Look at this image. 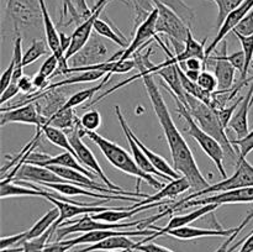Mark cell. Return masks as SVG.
<instances>
[{"label":"cell","mask_w":253,"mask_h":252,"mask_svg":"<svg viewBox=\"0 0 253 252\" xmlns=\"http://www.w3.org/2000/svg\"><path fill=\"white\" fill-rule=\"evenodd\" d=\"M142 81L146 86V91L150 96L151 103H152L153 110H155L156 116L160 121L161 127H162L166 140L169 146L173 167L180 174L188 178L190 185H192V189L197 190V192L205 189V188L209 187L210 183L205 179L203 173L200 172L192 150L189 148L180 131L175 126L167 108V104L163 99V95L161 94L157 83L153 79V74H146L142 77Z\"/></svg>","instance_id":"1"},{"label":"cell","mask_w":253,"mask_h":252,"mask_svg":"<svg viewBox=\"0 0 253 252\" xmlns=\"http://www.w3.org/2000/svg\"><path fill=\"white\" fill-rule=\"evenodd\" d=\"M79 133L83 137L84 135L86 137L90 138L99 148L103 152V155L105 156L106 160L109 161L111 166H114L115 168H118L121 172L126 173L128 175H132L137 179V192L140 189V182L141 180H145L148 183V185H152L155 189H162L165 187L162 182H160L158 179H156L152 174H148V173L143 172L140 167L137 166V163L135 162L133 157H131L128 155V152L126 150H124L121 146L116 145L113 141L108 140L104 136L99 135L95 131H86L83 127H81Z\"/></svg>","instance_id":"2"},{"label":"cell","mask_w":253,"mask_h":252,"mask_svg":"<svg viewBox=\"0 0 253 252\" xmlns=\"http://www.w3.org/2000/svg\"><path fill=\"white\" fill-rule=\"evenodd\" d=\"M185 96H187V109L193 115L194 120L199 124V126L205 132L212 136L221 145V147L225 151V155L229 156L231 160H235L236 158V150L227 137L226 132H225L226 128L222 126L216 110L208 104L203 103L199 99L194 98L193 95L185 94Z\"/></svg>","instance_id":"3"},{"label":"cell","mask_w":253,"mask_h":252,"mask_svg":"<svg viewBox=\"0 0 253 252\" xmlns=\"http://www.w3.org/2000/svg\"><path fill=\"white\" fill-rule=\"evenodd\" d=\"M169 93L175 101V105H177V113L185 120V124H187L188 126L187 128L188 133H189V135L197 141L198 145H199L200 147H202V150L207 153L208 157L215 163V166H216L217 170L220 172L221 177L224 178V179L225 178H227L226 170H225V166H224V158L225 156H226L225 155L224 148L221 147V145H220V143L217 142L212 136H210L209 133H207L202 127H200L199 124L194 120L193 115L189 113L187 106H185L184 104H183L182 101H180L179 99L172 93V91H169Z\"/></svg>","instance_id":"4"},{"label":"cell","mask_w":253,"mask_h":252,"mask_svg":"<svg viewBox=\"0 0 253 252\" xmlns=\"http://www.w3.org/2000/svg\"><path fill=\"white\" fill-rule=\"evenodd\" d=\"M162 217H165V215H163V212H161V214L153 215V216L147 217V219L137 220V221L109 224V222L98 221V220L93 219L90 215H84L78 220H71L68 222H63L56 230V241H62L64 237L72 234H78V232L85 234V232L96 231V230H121L132 226H137L138 230H145V227H150L151 224L162 219Z\"/></svg>","instance_id":"5"},{"label":"cell","mask_w":253,"mask_h":252,"mask_svg":"<svg viewBox=\"0 0 253 252\" xmlns=\"http://www.w3.org/2000/svg\"><path fill=\"white\" fill-rule=\"evenodd\" d=\"M246 187H253V166L246 160V158H239V160H237V168L231 177L225 178L224 180L215 183V184H210L209 187L205 188V189L199 190V192L194 193V194L179 200V202L175 203L174 205H172L170 209H173L175 211V210H178V208H179L180 205L184 204L185 202L195 199V198L200 197V195L212 194V193H222L227 192V190L240 189V188Z\"/></svg>","instance_id":"6"},{"label":"cell","mask_w":253,"mask_h":252,"mask_svg":"<svg viewBox=\"0 0 253 252\" xmlns=\"http://www.w3.org/2000/svg\"><path fill=\"white\" fill-rule=\"evenodd\" d=\"M6 15L16 35L21 30L39 26L42 19L40 0H7Z\"/></svg>","instance_id":"7"},{"label":"cell","mask_w":253,"mask_h":252,"mask_svg":"<svg viewBox=\"0 0 253 252\" xmlns=\"http://www.w3.org/2000/svg\"><path fill=\"white\" fill-rule=\"evenodd\" d=\"M155 6L158 9L156 32L167 35L172 43L173 42L185 43L190 27L172 9L166 5L161 4V2H155Z\"/></svg>","instance_id":"8"},{"label":"cell","mask_w":253,"mask_h":252,"mask_svg":"<svg viewBox=\"0 0 253 252\" xmlns=\"http://www.w3.org/2000/svg\"><path fill=\"white\" fill-rule=\"evenodd\" d=\"M42 198H44L46 200L51 202L52 204H54V207H57L59 209V217L56 222L53 224L54 229H58L63 222H66L67 220L72 219L74 216H84V215H93V214H99V212L106 211V210L115 209L119 207H103L104 203L109 202V200H99L98 203H85L83 205H76L72 204V203L63 202V200L54 199L51 197V192H47L44 190Z\"/></svg>","instance_id":"9"},{"label":"cell","mask_w":253,"mask_h":252,"mask_svg":"<svg viewBox=\"0 0 253 252\" xmlns=\"http://www.w3.org/2000/svg\"><path fill=\"white\" fill-rule=\"evenodd\" d=\"M110 46L98 34H93L85 46L71 58L72 67H89L110 59ZM69 62V61H68Z\"/></svg>","instance_id":"10"},{"label":"cell","mask_w":253,"mask_h":252,"mask_svg":"<svg viewBox=\"0 0 253 252\" xmlns=\"http://www.w3.org/2000/svg\"><path fill=\"white\" fill-rule=\"evenodd\" d=\"M0 125L5 126L6 124L19 123V124H29V125L36 126V135L41 136V130L43 126L47 125V119L41 115L39 108L35 104V101L27 103L21 106H12V108H0Z\"/></svg>","instance_id":"11"},{"label":"cell","mask_w":253,"mask_h":252,"mask_svg":"<svg viewBox=\"0 0 253 252\" xmlns=\"http://www.w3.org/2000/svg\"><path fill=\"white\" fill-rule=\"evenodd\" d=\"M81 127H82V125L77 126L76 128H73V130L69 131V135H68L72 147H73V150L76 151V153H77V160H78L79 162L84 166V167L88 168L89 170H91V172L95 173V174L98 175V178H100V179L103 180V183L106 185V187H109L110 189H114V190L125 192L123 188L119 187V185H116V184H114V183L111 182L108 177H106L105 173H104V170L101 169L99 162L96 161V157L94 156V153L91 152L90 148H89L88 146L83 142V140H82V136H81V133H79Z\"/></svg>","instance_id":"12"},{"label":"cell","mask_w":253,"mask_h":252,"mask_svg":"<svg viewBox=\"0 0 253 252\" xmlns=\"http://www.w3.org/2000/svg\"><path fill=\"white\" fill-rule=\"evenodd\" d=\"M236 203H253V187L240 188V189L227 190L222 193H214L209 197L202 199H192L185 202L178 210L187 209V208L195 207V205H208V204H236Z\"/></svg>","instance_id":"13"},{"label":"cell","mask_w":253,"mask_h":252,"mask_svg":"<svg viewBox=\"0 0 253 252\" xmlns=\"http://www.w3.org/2000/svg\"><path fill=\"white\" fill-rule=\"evenodd\" d=\"M157 17L158 9L155 6V9L148 14V16L136 27L135 36H133L132 41L130 42L127 48L124 49V53L120 59H130V57L133 56L136 52H140L147 42L152 41L153 37L157 35V32H156Z\"/></svg>","instance_id":"14"},{"label":"cell","mask_w":253,"mask_h":252,"mask_svg":"<svg viewBox=\"0 0 253 252\" xmlns=\"http://www.w3.org/2000/svg\"><path fill=\"white\" fill-rule=\"evenodd\" d=\"M253 9V0H246L242 5H240L237 9H235L234 11L230 12L227 15L226 19L224 20V22L221 24V26L219 27V32H217L216 37L212 40L211 43L209 44V47H207L205 49V56H207V62L208 59L210 58L212 52L215 51V48L217 47V44L221 43L222 41L225 40V37L229 35V32L234 31L235 29L237 27V25L247 16L250 11ZM207 62H205V67H207Z\"/></svg>","instance_id":"15"},{"label":"cell","mask_w":253,"mask_h":252,"mask_svg":"<svg viewBox=\"0 0 253 252\" xmlns=\"http://www.w3.org/2000/svg\"><path fill=\"white\" fill-rule=\"evenodd\" d=\"M157 230H128V231H123V230H96V231H90L85 232V234L81 235L78 237H74V239L69 240H63L67 245L73 249L77 245H94L98 244V242L103 241V240L109 239L111 236H152L156 234Z\"/></svg>","instance_id":"16"},{"label":"cell","mask_w":253,"mask_h":252,"mask_svg":"<svg viewBox=\"0 0 253 252\" xmlns=\"http://www.w3.org/2000/svg\"><path fill=\"white\" fill-rule=\"evenodd\" d=\"M221 43L222 47L220 54H216L215 57H210L208 62L214 63V74L216 76L217 79V90L227 93V90H230L232 88V84H234L236 68L226 58L227 42L224 40Z\"/></svg>","instance_id":"17"},{"label":"cell","mask_w":253,"mask_h":252,"mask_svg":"<svg viewBox=\"0 0 253 252\" xmlns=\"http://www.w3.org/2000/svg\"><path fill=\"white\" fill-rule=\"evenodd\" d=\"M217 207H219L217 204L203 205V207H200L199 209L194 210V211H192V212H188V214H184V215H177V216H173L172 219L169 220V222H168L165 227L150 226L151 229L157 230V231H156L155 235H152V236H148L147 239L142 240L141 242H142V244H146V242H150L151 240L156 239V237L162 236V235H167V232L170 231V230L179 229V227H183V226H188L189 224L194 222L195 220L200 219V217H203V216H205V215L210 214V212L215 211V210L217 209Z\"/></svg>","instance_id":"18"},{"label":"cell","mask_w":253,"mask_h":252,"mask_svg":"<svg viewBox=\"0 0 253 252\" xmlns=\"http://www.w3.org/2000/svg\"><path fill=\"white\" fill-rule=\"evenodd\" d=\"M11 180H26V182L36 183V184H43V183H71L68 180L63 179L62 177H59L58 174H56L49 168L27 165V163H24L20 167V169L17 170V173Z\"/></svg>","instance_id":"19"},{"label":"cell","mask_w":253,"mask_h":252,"mask_svg":"<svg viewBox=\"0 0 253 252\" xmlns=\"http://www.w3.org/2000/svg\"><path fill=\"white\" fill-rule=\"evenodd\" d=\"M155 2H161L172 9L188 26L192 27L195 19V12L183 0H137V2L135 4V10L136 11L151 12L155 9Z\"/></svg>","instance_id":"20"},{"label":"cell","mask_w":253,"mask_h":252,"mask_svg":"<svg viewBox=\"0 0 253 252\" xmlns=\"http://www.w3.org/2000/svg\"><path fill=\"white\" fill-rule=\"evenodd\" d=\"M103 10L104 7H100V9H98L96 11H94L93 15H91L88 20H85L83 24H81L79 26L76 27L73 34L71 35L72 37L71 46H69L68 51L66 52V54H64L66 61H69V59H71L77 52H79L84 46H85L86 42L89 41V39H90L91 35H93L91 32H93L94 30V22H95V20L100 16Z\"/></svg>","instance_id":"21"},{"label":"cell","mask_w":253,"mask_h":252,"mask_svg":"<svg viewBox=\"0 0 253 252\" xmlns=\"http://www.w3.org/2000/svg\"><path fill=\"white\" fill-rule=\"evenodd\" d=\"M189 189H192L190 182L188 180V178H185L184 175H183L179 179L170 180L167 185H165L162 189L158 190V193H156V194L148 195L145 199L140 200V202H136L135 205H132V207L133 209H136V208L143 207V205L156 204V203H160L161 200L165 199V198L177 197V195L182 194V193L187 192V190Z\"/></svg>","instance_id":"22"},{"label":"cell","mask_w":253,"mask_h":252,"mask_svg":"<svg viewBox=\"0 0 253 252\" xmlns=\"http://www.w3.org/2000/svg\"><path fill=\"white\" fill-rule=\"evenodd\" d=\"M239 226L232 229H202V227L183 226L179 229L170 230L167 232L169 236L175 237L179 240H194L202 239V237H230L234 232L237 231Z\"/></svg>","instance_id":"23"},{"label":"cell","mask_w":253,"mask_h":252,"mask_svg":"<svg viewBox=\"0 0 253 252\" xmlns=\"http://www.w3.org/2000/svg\"><path fill=\"white\" fill-rule=\"evenodd\" d=\"M253 95V81L251 86L249 89V93L244 96V100L240 104L239 109L232 116L231 121L229 124V127L232 128L236 133L237 138L246 137L250 133L249 128V110L251 108V99Z\"/></svg>","instance_id":"24"},{"label":"cell","mask_w":253,"mask_h":252,"mask_svg":"<svg viewBox=\"0 0 253 252\" xmlns=\"http://www.w3.org/2000/svg\"><path fill=\"white\" fill-rule=\"evenodd\" d=\"M138 242L132 241L130 236H111L109 239L103 240V241L98 242V244L89 245V246L84 247L82 250H77L73 252H93V251H123V250H127V251L133 252L136 250Z\"/></svg>","instance_id":"25"},{"label":"cell","mask_w":253,"mask_h":252,"mask_svg":"<svg viewBox=\"0 0 253 252\" xmlns=\"http://www.w3.org/2000/svg\"><path fill=\"white\" fill-rule=\"evenodd\" d=\"M130 133H131V136H132L133 140H135V142L137 143L138 147H140L141 150L143 151V153L147 156V158L150 160V162L152 163V166L156 168V169L158 170V172L162 173L163 175H166V177H168L169 179H172V180L173 179H179L180 177H183V175L180 174L178 170L174 169V167H172V166H170L169 163H168L167 161H166L165 158L162 157V156L157 155V153H155L153 151H151L150 148L147 147V146L143 145V143L141 142L140 140H138L137 136L133 133V131L131 130V127H130Z\"/></svg>","instance_id":"26"},{"label":"cell","mask_w":253,"mask_h":252,"mask_svg":"<svg viewBox=\"0 0 253 252\" xmlns=\"http://www.w3.org/2000/svg\"><path fill=\"white\" fill-rule=\"evenodd\" d=\"M36 166H40V167H48V166H61V167L73 168V169L79 170V172L84 173V174L88 175V177L91 178V179H95V178L98 177L95 173L91 172V170H89L88 168L84 167V166L82 165V163L79 162V161L77 160V158L74 157V156L72 155L71 152H68V151H64V152L61 153V155L53 156V157H51V156H49V157L47 158L46 161H43V162H40L39 165H36Z\"/></svg>","instance_id":"27"},{"label":"cell","mask_w":253,"mask_h":252,"mask_svg":"<svg viewBox=\"0 0 253 252\" xmlns=\"http://www.w3.org/2000/svg\"><path fill=\"white\" fill-rule=\"evenodd\" d=\"M59 217V209L57 207L52 208L51 210L46 212L43 216L41 217L40 220H37L34 225H32L31 229L26 230L25 231V237H24V241L22 244L26 241H30V240H34L36 237L42 236L44 232L48 231L52 226H53L54 222L58 220Z\"/></svg>","instance_id":"28"},{"label":"cell","mask_w":253,"mask_h":252,"mask_svg":"<svg viewBox=\"0 0 253 252\" xmlns=\"http://www.w3.org/2000/svg\"><path fill=\"white\" fill-rule=\"evenodd\" d=\"M205 41H207V39L203 40L202 42L195 40L192 34V30H190L189 34H188L187 41H185L184 49L179 54H175V58H177L178 63H182V62L187 61L188 58L195 57V58H199L202 61H204L205 64V62H207V56H205V49H207L205 48Z\"/></svg>","instance_id":"29"},{"label":"cell","mask_w":253,"mask_h":252,"mask_svg":"<svg viewBox=\"0 0 253 252\" xmlns=\"http://www.w3.org/2000/svg\"><path fill=\"white\" fill-rule=\"evenodd\" d=\"M106 72L104 71H84L79 72V73H76L74 76L68 77V78H64L62 81L56 82V83H52L47 86L46 89H56L61 88V86L64 85H73V84L78 83H90V82L99 81V79H103L104 77L106 76ZM44 89V90H46Z\"/></svg>","instance_id":"30"},{"label":"cell","mask_w":253,"mask_h":252,"mask_svg":"<svg viewBox=\"0 0 253 252\" xmlns=\"http://www.w3.org/2000/svg\"><path fill=\"white\" fill-rule=\"evenodd\" d=\"M47 125L54 126L57 128H69V131L81 126V120L77 119L73 109H59L53 116L47 120Z\"/></svg>","instance_id":"31"},{"label":"cell","mask_w":253,"mask_h":252,"mask_svg":"<svg viewBox=\"0 0 253 252\" xmlns=\"http://www.w3.org/2000/svg\"><path fill=\"white\" fill-rule=\"evenodd\" d=\"M110 76H111V73L106 74V76L101 79V82L99 83V85L91 86V88H88V89H83V90L77 91V93L72 94V95L68 98V100L66 101V104L62 106V109H73V108H76V106L81 105V104L85 103L86 100L91 99L93 96H95V94L98 93V91L100 90L104 85H105L106 82L109 81V77Z\"/></svg>","instance_id":"32"},{"label":"cell","mask_w":253,"mask_h":252,"mask_svg":"<svg viewBox=\"0 0 253 252\" xmlns=\"http://www.w3.org/2000/svg\"><path fill=\"white\" fill-rule=\"evenodd\" d=\"M94 31H95L99 36L110 40V41H113L114 43H116L118 46L123 47V49L127 48L128 44H130V42L126 40V37L124 36V35L118 34L109 22L104 21V20L99 19V17L95 20V22H94Z\"/></svg>","instance_id":"33"},{"label":"cell","mask_w":253,"mask_h":252,"mask_svg":"<svg viewBox=\"0 0 253 252\" xmlns=\"http://www.w3.org/2000/svg\"><path fill=\"white\" fill-rule=\"evenodd\" d=\"M54 232H56V229L52 226L51 229H49L47 232H44L42 236L24 242L20 247L4 250V251H0V252H43V249L46 247V245L48 244L49 239H51V236L54 234Z\"/></svg>","instance_id":"34"},{"label":"cell","mask_w":253,"mask_h":252,"mask_svg":"<svg viewBox=\"0 0 253 252\" xmlns=\"http://www.w3.org/2000/svg\"><path fill=\"white\" fill-rule=\"evenodd\" d=\"M47 46H48V44H47L46 42L42 41V40H34L31 46H30L29 48H27V51L24 53V58H22V64H24V67L34 63V62L37 61L40 57L48 53Z\"/></svg>","instance_id":"35"},{"label":"cell","mask_w":253,"mask_h":252,"mask_svg":"<svg viewBox=\"0 0 253 252\" xmlns=\"http://www.w3.org/2000/svg\"><path fill=\"white\" fill-rule=\"evenodd\" d=\"M234 34L241 42L242 51L245 52V57H246V66H245V71L241 76V82H249L247 73H249L250 66H251L253 59V35H251V36H244V35H240L237 32H234Z\"/></svg>","instance_id":"36"},{"label":"cell","mask_w":253,"mask_h":252,"mask_svg":"<svg viewBox=\"0 0 253 252\" xmlns=\"http://www.w3.org/2000/svg\"><path fill=\"white\" fill-rule=\"evenodd\" d=\"M217 6V25L219 27L226 19L230 12L234 11L235 9L244 4L246 0H212Z\"/></svg>","instance_id":"37"},{"label":"cell","mask_w":253,"mask_h":252,"mask_svg":"<svg viewBox=\"0 0 253 252\" xmlns=\"http://www.w3.org/2000/svg\"><path fill=\"white\" fill-rule=\"evenodd\" d=\"M81 125L86 131H95L101 125V115L98 110H89L81 118Z\"/></svg>","instance_id":"38"},{"label":"cell","mask_w":253,"mask_h":252,"mask_svg":"<svg viewBox=\"0 0 253 252\" xmlns=\"http://www.w3.org/2000/svg\"><path fill=\"white\" fill-rule=\"evenodd\" d=\"M198 85L204 90L209 91V93H215L217 91V79L215 74H212L209 71H202L200 76L198 78Z\"/></svg>","instance_id":"39"},{"label":"cell","mask_w":253,"mask_h":252,"mask_svg":"<svg viewBox=\"0 0 253 252\" xmlns=\"http://www.w3.org/2000/svg\"><path fill=\"white\" fill-rule=\"evenodd\" d=\"M235 147L239 146L240 155L239 158H246L247 155L253 151V130L250 131L249 135L244 138H236L231 141Z\"/></svg>","instance_id":"40"},{"label":"cell","mask_w":253,"mask_h":252,"mask_svg":"<svg viewBox=\"0 0 253 252\" xmlns=\"http://www.w3.org/2000/svg\"><path fill=\"white\" fill-rule=\"evenodd\" d=\"M58 67H59V59L57 58L53 53H51L46 59H44V62L42 63L41 68H40L39 72L49 79V78H53L54 73L57 72Z\"/></svg>","instance_id":"41"},{"label":"cell","mask_w":253,"mask_h":252,"mask_svg":"<svg viewBox=\"0 0 253 252\" xmlns=\"http://www.w3.org/2000/svg\"><path fill=\"white\" fill-rule=\"evenodd\" d=\"M242 100H244V98H241L240 100H237L236 103H235L234 105H231V106H224V108L215 109V110H216V113H217V116H219L220 121H221L222 126H224L225 128L229 127L230 121H231L232 116H234V114L236 113L237 106H240V104H241Z\"/></svg>","instance_id":"42"},{"label":"cell","mask_w":253,"mask_h":252,"mask_svg":"<svg viewBox=\"0 0 253 252\" xmlns=\"http://www.w3.org/2000/svg\"><path fill=\"white\" fill-rule=\"evenodd\" d=\"M232 32H237L244 36H251L253 35V9L247 14V16L237 25L236 29Z\"/></svg>","instance_id":"43"},{"label":"cell","mask_w":253,"mask_h":252,"mask_svg":"<svg viewBox=\"0 0 253 252\" xmlns=\"http://www.w3.org/2000/svg\"><path fill=\"white\" fill-rule=\"evenodd\" d=\"M227 61L232 64V66L236 68V71H239L240 73H244L245 71V66H246V57H245V52L244 51H237L234 52L230 56H226Z\"/></svg>","instance_id":"44"},{"label":"cell","mask_w":253,"mask_h":252,"mask_svg":"<svg viewBox=\"0 0 253 252\" xmlns=\"http://www.w3.org/2000/svg\"><path fill=\"white\" fill-rule=\"evenodd\" d=\"M15 67H16V59L15 57H12L11 62L7 66V68L2 72L1 74V81H0V88H1V91L5 90V89L9 86V84L12 82V74H14Z\"/></svg>","instance_id":"45"},{"label":"cell","mask_w":253,"mask_h":252,"mask_svg":"<svg viewBox=\"0 0 253 252\" xmlns=\"http://www.w3.org/2000/svg\"><path fill=\"white\" fill-rule=\"evenodd\" d=\"M179 66L182 67L183 71H204L205 69V64L204 61L199 58H188L185 62H182L179 63Z\"/></svg>","instance_id":"46"},{"label":"cell","mask_w":253,"mask_h":252,"mask_svg":"<svg viewBox=\"0 0 253 252\" xmlns=\"http://www.w3.org/2000/svg\"><path fill=\"white\" fill-rule=\"evenodd\" d=\"M17 93H20V88L17 85V83H10L5 90L1 91V95H0V105L4 106L5 103L12 99L14 96L17 95Z\"/></svg>","instance_id":"47"},{"label":"cell","mask_w":253,"mask_h":252,"mask_svg":"<svg viewBox=\"0 0 253 252\" xmlns=\"http://www.w3.org/2000/svg\"><path fill=\"white\" fill-rule=\"evenodd\" d=\"M136 251L141 252H174L172 250L167 249V247H163L161 245L153 244V242H146V244H142V242H138L137 247H136Z\"/></svg>","instance_id":"48"},{"label":"cell","mask_w":253,"mask_h":252,"mask_svg":"<svg viewBox=\"0 0 253 252\" xmlns=\"http://www.w3.org/2000/svg\"><path fill=\"white\" fill-rule=\"evenodd\" d=\"M71 249L72 247L62 240V241L51 242V244L48 242L43 249V252H68Z\"/></svg>","instance_id":"49"},{"label":"cell","mask_w":253,"mask_h":252,"mask_svg":"<svg viewBox=\"0 0 253 252\" xmlns=\"http://www.w3.org/2000/svg\"><path fill=\"white\" fill-rule=\"evenodd\" d=\"M17 85H19L20 91H22V93L25 94L31 93L35 89L34 81H32V78H30V77L27 76H22L21 78H20V81L17 82Z\"/></svg>","instance_id":"50"},{"label":"cell","mask_w":253,"mask_h":252,"mask_svg":"<svg viewBox=\"0 0 253 252\" xmlns=\"http://www.w3.org/2000/svg\"><path fill=\"white\" fill-rule=\"evenodd\" d=\"M239 252H253V231L249 234V236H246V240L244 241Z\"/></svg>","instance_id":"51"},{"label":"cell","mask_w":253,"mask_h":252,"mask_svg":"<svg viewBox=\"0 0 253 252\" xmlns=\"http://www.w3.org/2000/svg\"><path fill=\"white\" fill-rule=\"evenodd\" d=\"M59 40H61L62 51H63L64 54H66V52L68 51L69 46H71L72 37L71 36H67V35L63 34V32H59Z\"/></svg>","instance_id":"52"},{"label":"cell","mask_w":253,"mask_h":252,"mask_svg":"<svg viewBox=\"0 0 253 252\" xmlns=\"http://www.w3.org/2000/svg\"><path fill=\"white\" fill-rule=\"evenodd\" d=\"M185 72V76L188 77V79H190L192 82L197 83L198 78L200 76V72L202 71H184Z\"/></svg>","instance_id":"53"},{"label":"cell","mask_w":253,"mask_h":252,"mask_svg":"<svg viewBox=\"0 0 253 252\" xmlns=\"http://www.w3.org/2000/svg\"><path fill=\"white\" fill-rule=\"evenodd\" d=\"M127 1H130V0H127ZM108 2H109V0H96L95 5H94L93 9H91V12L96 11V10L100 9V7H105Z\"/></svg>","instance_id":"54"},{"label":"cell","mask_w":253,"mask_h":252,"mask_svg":"<svg viewBox=\"0 0 253 252\" xmlns=\"http://www.w3.org/2000/svg\"><path fill=\"white\" fill-rule=\"evenodd\" d=\"M245 240H246V237H245V239H242V240H241V241L236 242V244H235V245H234V246H231V247H230V249H229V250H226V251H225V252H234V251H235V250H236V249H237V247H239V246H240V245H242V244H244V241H245Z\"/></svg>","instance_id":"55"},{"label":"cell","mask_w":253,"mask_h":252,"mask_svg":"<svg viewBox=\"0 0 253 252\" xmlns=\"http://www.w3.org/2000/svg\"><path fill=\"white\" fill-rule=\"evenodd\" d=\"M106 252H130L127 250H123V251H106Z\"/></svg>","instance_id":"56"}]
</instances>
